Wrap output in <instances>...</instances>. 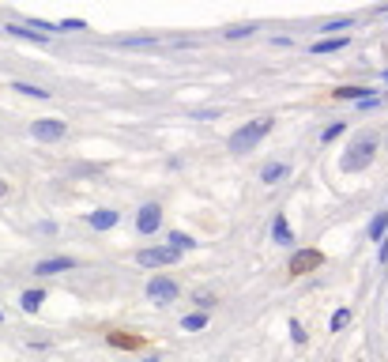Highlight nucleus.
Listing matches in <instances>:
<instances>
[{"mask_svg":"<svg viewBox=\"0 0 388 362\" xmlns=\"http://www.w3.org/2000/svg\"><path fill=\"white\" fill-rule=\"evenodd\" d=\"M178 253H181V249H173V246L140 249V264H143V268H163V264H173V261H178Z\"/></svg>","mask_w":388,"mask_h":362,"instance_id":"3","label":"nucleus"},{"mask_svg":"<svg viewBox=\"0 0 388 362\" xmlns=\"http://www.w3.org/2000/svg\"><path fill=\"white\" fill-rule=\"evenodd\" d=\"M252 31H257L252 23H242V26H230V31H226V38H245V34H252Z\"/></svg>","mask_w":388,"mask_h":362,"instance_id":"15","label":"nucleus"},{"mask_svg":"<svg viewBox=\"0 0 388 362\" xmlns=\"http://www.w3.org/2000/svg\"><path fill=\"white\" fill-rule=\"evenodd\" d=\"M181 325L196 332V328H204V325H208V317H204V313H189V317H185V321H181Z\"/></svg>","mask_w":388,"mask_h":362,"instance_id":"12","label":"nucleus"},{"mask_svg":"<svg viewBox=\"0 0 388 362\" xmlns=\"http://www.w3.org/2000/svg\"><path fill=\"white\" fill-rule=\"evenodd\" d=\"M34 140H61L64 136V121H53V117H46V121H34Z\"/></svg>","mask_w":388,"mask_h":362,"instance_id":"5","label":"nucleus"},{"mask_svg":"<svg viewBox=\"0 0 388 362\" xmlns=\"http://www.w3.org/2000/svg\"><path fill=\"white\" fill-rule=\"evenodd\" d=\"M384 226H388V211H381V216L373 219V226H369V234H373V238H381V234H384Z\"/></svg>","mask_w":388,"mask_h":362,"instance_id":"13","label":"nucleus"},{"mask_svg":"<svg viewBox=\"0 0 388 362\" xmlns=\"http://www.w3.org/2000/svg\"><path fill=\"white\" fill-rule=\"evenodd\" d=\"M68 268H76L72 257H53V261H42L34 272H38V276H53V272H68Z\"/></svg>","mask_w":388,"mask_h":362,"instance_id":"7","label":"nucleus"},{"mask_svg":"<svg viewBox=\"0 0 388 362\" xmlns=\"http://www.w3.org/2000/svg\"><path fill=\"white\" fill-rule=\"evenodd\" d=\"M347 321H351V313H347V310H340L336 317H332V328H343V325H347Z\"/></svg>","mask_w":388,"mask_h":362,"instance_id":"20","label":"nucleus"},{"mask_svg":"<svg viewBox=\"0 0 388 362\" xmlns=\"http://www.w3.org/2000/svg\"><path fill=\"white\" fill-rule=\"evenodd\" d=\"M267 129H272V121H267V117H260V121H249L245 129H238L234 136H230V151H238V155H242V151H252V147L260 144V136H264Z\"/></svg>","mask_w":388,"mask_h":362,"instance_id":"1","label":"nucleus"},{"mask_svg":"<svg viewBox=\"0 0 388 362\" xmlns=\"http://www.w3.org/2000/svg\"><path fill=\"white\" fill-rule=\"evenodd\" d=\"M347 26H351V19H336V23H328L325 31H347Z\"/></svg>","mask_w":388,"mask_h":362,"instance_id":"21","label":"nucleus"},{"mask_svg":"<svg viewBox=\"0 0 388 362\" xmlns=\"http://www.w3.org/2000/svg\"><path fill=\"white\" fill-rule=\"evenodd\" d=\"M283 174H287V166H283V163H272V166H264L260 178H264V181H279Z\"/></svg>","mask_w":388,"mask_h":362,"instance_id":"10","label":"nucleus"},{"mask_svg":"<svg viewBox=\"0 0 388 362\" xmlns=\"http://www.w3.org/2000/svg\"><path fill=\"white\" fill-rule=\"evenodd\" d=\"M8 34H16V38H34V42H42V34L38 31H26V26H4Z\"/></svg>","mask_w":388,"mask_h":362,"instance_id":"11","label":"nucleus"},{"mask_svg":"<svg viewBox=\"0 0 388 362\" xmlns=\"http://www.w3.org/2000/svg\"><path fill=\"white\" fill-rule=\"evenodd\" d=\"M38 306H42V291H26V294H23V310L34 313Z\"/></svg>","mask_w":388,"mask_h":362,"instance_id":"9","label":"nucleus"},{"mask_svg":"<svg viewBox=\"0 0 388 362\" xmlns=\"http://www.w3.org/2000/svg\"><path fill=\"white\" fill-rule=\"evenodd\" d=\"M343 46V38H336V42H317V53H332V49H340Z\"/></svg>","mask_w":388,"mask_h":362,"instance_id":"18","label":"nucleus"},{"mask_svg":"<svg viewBox=\"0 0 388 362\" xmlns=\"http://www.w3.org/2000/svg\"><path fill=\"white\" fill-rule=\"evenodd\" d=\"M275 241H290V231H287V223H283V219L275 223Z\"/></svg>","mask_w":388,"mask_h":362,"instance_id":"17","label":"nucleus"},{"mask_svg":"<svg viewBox=\"0 0 388 362\" xmlns=\"http://www.w3.org/2000/svg\"><path fill=\"white\" fill-rule=\"evenodd\" d=\"M117 223V211H95V216H91V226H95V231H106V226H113Z\"/></svg>","mask_w":388,"mask_h":362,"instance_id":"8","label":"nucleus"},{"mask_svg":"<svg viewBox=\"0 0 388 362\" xmlns=\"http://www.w3.org/2000/svg\"><path fill=\"white\" fill-rule=\"evenodd\" d=\"M384 84H388V72H384Z\"/></svg>","mask_w":388,"mask_h":362,"instance_id":"23","label":"nucleus"},{"mask_svg":"<svg viewBox=\"0 0 388 362\" xmlns=\"http://www.w3.org/2000/svg\"><path fill=\"white\" fill-rule=\"evenodd\" d=\"M147 298H151L155 306H170L173 298H178V283L166 276H155L151 283H147Z\"/></svg>","mask_w":388,"mask_h":362,"instance_id":"2","label":"nucleus"},{"mask_svg":"<svg viewBox=\"0 0 388 362\" xmlns=\"http://www.w3.org/2000/svg\"><path fill=\"white\" fill-rule=\"evenodd\" d=\"M16 91H19V95H34V99H46L49 95V91H38V87H26V84H16Z\"/></svg>","mask_w":388,"mask_h":362,"instance_id":"16","label":"nucleus"},{"mask_svg":"<svg viewBox=\"0 0 388 362\" xmlns=\"http://www.w3.org/2000/svg\"><path fill=\"white\" fill-rule=\"evenodd\" d=\"M170 246L173 249H193V238L189 234H170Z\"/></svg>","mask_w":388,"mask_h":362,"instance_id":"14","label":"nucleus"},{"mask_svg":"<svg viewBox=\"0 0 388 362\" xmlns=\"http://www.w3.org/2000/svg\"><path fill=\"white\" fill-rule=\"evenodd\" d=\"M369 159H373V140H362V144L354 147V155L343 159V170H362Z\"/></svg>","mask_w":388,"mask_h":362,"instance_id":"6","label":"nucleus"},{"mask_svg":"<svg viewBox=\"0 0 388 362\" xmlns=\"http://www.w3.org/2000/svg\"><path fill=\"white\" fill-rule=\"evenodd\" d=\"M0 193H8V185H0Z\"/></svg>","mask_w":388,"mask_h":362,"instance_id":"22","label":"nucleus"},{"mask_svg":"<svg viewBox=\"0 0 388 362\" xmlns=\"http://www.w3.org/2000/svg\"><path fill=\"white\" fill-rule=\"evenodd\" d=\"M317 257H313V253H305V257H298V261H294V272H302V268H310Z\"/></svg>","mask_w":388,"mask_h":362,"instance_id":"19","label":"nucleus"},{"mask_svg":"<svg viewBox=\"0 0 388 362\" xmlns=\"http://www.w3.org/2000/svg\"><path fill=\"white\" fill-rule=\"evenodd\" d=\"M158 223H163V208H158V204H147V208H140V216H136L140 234H155V231H158Z\"/></svg>","mask_w":388,"mask_h":362,"instance_id":"4","label":"nucleus"}]
</instances>
